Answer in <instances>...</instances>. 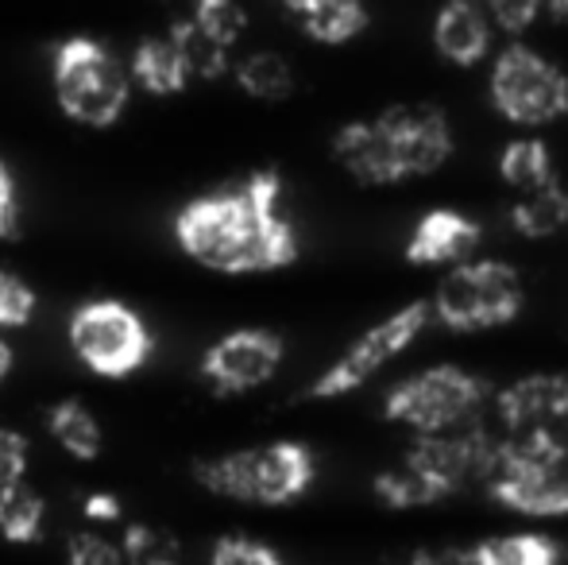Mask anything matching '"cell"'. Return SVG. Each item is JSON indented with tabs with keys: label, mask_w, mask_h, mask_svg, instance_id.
<instances>
[{
	"label": "cell",
	"mask_w": 568,
	"mask_h": 565,
	"mask_svg": "<svg viewBox=\"0 0 568 565\" xmlns=\"http://www.w3.org/2000/svg\"><path fill=\"white\" fill-rule=\"evenodd\" d=\"M190 20H194V28L202 31L205 39H213V43L225 47V51H232V43H236L247 28V12L240 4H232V0H205V4L194 8Z\"/></svg>",
	"instance_id": "obj_28"
},
{
	"label": "cell",
	"mask_w": 568,
	"mask_h": 565,
	"mask_svg": "<svg viewBox=\"0 0 568 565\" xmlns=\"http://www.w3.org/2000/svg\"><path fill=\"white\" fill-rule=\"evenodd\" d=\"M23 473H28V437L20 430L0 426V488L23 484Z\"/></svg>",
	"instance_id": "obj_32"
},
{
	"label": "cell",
	"mask_w": 568,
	"mask_h": 565,
	"mask_svg": "<svg viewBox=\"0 0 568 565\" xmlns=\"http://www.w3.org/2000/svg\"><path fill=\"white\" fill-rule=\"evenodd\" d=\"M487 395V384L479 376L453 364H437L418 376H406L403 384H395L383 403V415L390 423L410 426L414 434H442L460 423H468L479 411Z\"/></svg>",
	"instance_id": "obj_6"
},
{
	"label": "cell",
	"mask_w": 568,
	"mask_h": 565,
	"mask_svg": "<svg viewBox=\"0 0 568 565\" xmlns=\"http://www.w3.org/2000/svg\"><path fill=\"white\" fill-rule=\"evenodd\" d=\"M132 78L148 93H155V98H166V93L186 90V82H190L186 67H182L179 51H174V43H171V39H159V36L140 39V43H135Z\"/></svg>",
	"instance_id": "obj_19"
},
{
	"label": "cell",
	"mask_w": 568,
	"mask_h": 565,
	"mask_svg": "<svg viewBox=\"0 0 568 565\" xmlns=\"http://www.w3.org/2000/svg\"><path fill=\"white\" fill-rule=\"evenodd\" d=\"M495 445L499 437H491L484 426L468 423L442 430V434H418L406 453V465H414L418 473H426L429 481H437L445 492L464 488L468 481H487V468H491Z\"/></svg>",
	"instance_id": "obj_10"
},
{
	"label": "cell",
	"mask_w": 568,
	"mask_h": 565,
	"mask_svg": "<svg viewBox=\"0 0 568 565\" xmlns=\"http://www.w3.org/2000/svg\"><path fill=\"white\" fill-rule=\"evenodd\" d=\"M213 565H283V558L271 546L255 543V538L225 535L213 546Z\"/></svg>",
	"instance_id": "obj_30"
},
{
	"label": "cell",
	"mask_w": 568,
	"mask_h": 565,
	"mask_svg": "<svg viewBox=\"0 0 568 565\" xmlns=\"http://www.w3.org/2000/svg\"><path fill=\"white\" fill-rule=\"evenodd\" d=\"M484 484L518 515H568V445L554 430L503 437Z\"/></svg>",
	"instance_id": "obj_2"
},
{
	"label": "cell",
	"mask_w": 568,
	"mask_h": 565,
	"mask_svg": "<svg viewBox=\"0 0 568 565\" xmlns=\"http://www.w3.org/2000/svg\"><path fill=\"white\" fill-rule=\"evenodd\" d=\"M410 565H464V546H426L414 554Z\"/></svg>",
	"instance_id": "obj_36"
},
{
	"label": "cell",
	"mask_w": 568,
	"mask_h": 565,
	"mask_svg": "<svg viewBox=\"0 0 568 565\" xmlns=\"http://www.w3.org/2000/svg\"><path fill=\"white\" fill-rule=\"evenodd\" d=\"M283 364V337L271 330H232L205 349L202 376L217 395H240L267 384Z\"/></svg>",
	"instance_id": "obj_11"
},
{
	"label": "cell",
	"mask_w": 568,
	"mask_h": 565,
	"mask_svg": "<svg viewBox=\"0 0 568 565\" xmlns=\"http://www.w3.org/2000/svg\"><path fill=\"white\" fill-rule=\"evenodd\" d=\"M484 241V229L471 218L456 210H429L426 218L414 225V236L406 244V260L422 268L434 264H468V256Z\"/></svg>",
	"instance_id": "obj_14"
},
{
	"label": "cell",
	"mask_w": 568,
	"mask_h": 565,
	"mask_svg": "<svg viewBox=\"0 0 568 565\" xmlns=\"http://www.w3.org/2000/svg\"><path fill=\"white\" fill-rule=\"evenodd\" d=\"M70 345L90 372L109 380L132 376L151 356V333L135 310L116 299L85 302L70 314Z\"/></svg>",
	"instance_id": "obj_7"
},
{
	"label": "cell",
	"mask_w": 568,
	"mask_h": 565,
	"mask_svg": "<svg viewBox=\"0 0 568 565\" xmlns=\"http://www.w3.org/2000/svg\"><path fill=\"white\" fill-rule=\"evenodd\" d=\"M31 314H36V291L0 268V333L28 325Z\"/></svg>",
	"instance_id": "obj_29"
},
{
	"label": "cell",
	"mask_w": 568,
	"mask_h": 565,
	"mask_svg": "<svg viewBox=\"0 0 568 565\" xmlns=\"http://www.w3.org/2000/svg\"><path fill=\"white\" fill-rule=\"evenodd\" d=\"M541 12L549 16V20H568V0H557V4H546Z\"/></svg>",
	"instance_id": "obj_38"
},
{
	"label": "cell",
	"mask_w": 568,
	"mask_h": 565,
	"mask_svg": "<svg viewBox=\"0 0 568 565\" xmlns=\"http://www.w3.org/2000/svg\"><path fill=\"white\" fill-rule=\"evenodd\" d=\"M434 43L445 59L456 62V67L479 62L487 54V47H491V23H487L484 8L464 4V0L442 8L434 23Z\"/></svg>",
	"instance_id": "obj_16"
},
{
	"label": "cell",
	"mask_w": 568,
	"mask_h": 565,
	"mask_svg": "<svg viewBox=\"0 0 568 565\" xmlns=\"http://www.w3.org/2000/svg\"><path fill=\"white\" fill-rule=\"evenodd\" d=\"M314 453L302 442H271L236 450L225 457H210L194 465V481L244 504H291L314 484Z\"/></svg>",
	"instance_id": "obj_3"
},
{
	"label": "cell",
	"mask_w": 568,
	"mask_h": 565,
	"mask_svg": "<svg viewBox=\"0 0 568 565\" xmlns=\"http://www.w3.org/2000/svg\"><path fill=\"white\" fill-rule=\"evenodd\" d=\"M561 546L546 535H499L464 546V565H557Z\"/></svg>",
	"instance_id": "obj_18"
},
{
	"label": "cell",
	"mask_w": 568,
	"mask_h": 565,
	"mask_svg": "<svg viewBox=\"0 0 568 565\" xmlns=\"http://www.w3.org/2000/svg\"><path fill=\"white\" fill-rule=\"evenodd\" d=\"M429 322V302H410V306L395 310L390 317H383L379 325H372L367 333H359L348 345V353L337 364L322 372L310 387L314 400H333V395H348L356 392L364 380H372L383 364H390Z\"/></svg>",
	"instance_id": "obj_9"
},
{
	"label": "cell",
	"mask_w": 568,
	"mask_h": 565,
	"mask_svg": "<svg viewBox=\"0 0 568 565\" xmlns=\"http://www.w3.org/2000/svg\"><path fill=\"white\" fill-rule=\"evenodd\" d=\"M510 225L523 236H530V241L561 233L568 225V194L557 182H549V186H541V190H530V194H523L510 205Z\"/></svg>",
	"instance_id": "obj_20"
},
{
	"label": "cell",
	"mask_w": 568,
	"mask_h": 565,
	"mask_svg": "<svg viewBox=\"0 0 568 565\" xmlns=\"http://www.w3.org/2000/svg\"><path fill=\"white\" fill-rule=\"evenodd\" d=\"M43 515L47 504L36 488L28 484H12V488H0V538L16 546H28L43 535Z\"/></svg>",
	"instance_id": "obj_23"
},
{
	"label": "cell",
	"mask_w": 568,
	"mask_h": 565,
	"mask_svg": "<svg viewBox=\"0 0 568 565\" xmlns=\"http://www.w3.org/2000/svg\"><path fill=\"white\" fill-rule=\"evenodd\" d=\"M499 174H503V182H510V186L518 190V194H530V190H541V186H549V182H557L554 155H549L546 143L534 140V137L515 140L503 148Z\"/></svg>",
	"instance_id": "obj_22"
},
{
	"label": "cell",
	"mask_w": 568,
	"mask_h": 565,
	"mask_svg": "<svg viewBox=\"0 0 568 565\" xmlns=\"http://www.w3.org/2000/svg\"><path fill=\"white\" fill-rule=\"evenodd\" d=\"M379 124L395 143L403 179L434 174L453 155L449 121H445V113L437 105H395L387 113H379Z\"/></svg>",
	"instance_id": "obj_12"
},
{
	"label": "cell",
	"mask_w": 568,
	"mask_h": 565,
	"mask_svg": "<svg viewBox=\"0 0 568 565\" xmlns=\"http://www.w3.org/2000/svg\"><path fill=\"white\" fill-rule=\"evenodd\" d=\"M54 98L70 121L109 129L128 105V78L98 39L74 36L54 51Z\"/></svg>",
	"instance_id": "obj_4"
},
{
	"label": "cell",
	"mask_w": 568,
	"mask_h": 565,
	"mask_svg": "<svg viewBox=\"0 0 568 565\" xmlns=\"http://www.w3.org/2000/svg\"><path fill=\"white\" fill-rule=\"evenodd\" d=\"M120 558L128 565H182V546L171 531L132 523V527L124 531V551H120Z\"/></svg>",
	"instance_id": "obj_27"
},
{
	"label": "cell",
	"mask_w": 568,
	"mask_h": 565,
	"mask_svg": "<svg viewBox=\"0 0 568 565\" xmlns=\"http://www.w3.org/2000/svg\"><path fill=\"white\" fill-rule=\"evenodd\" d=\"M82 512H85V519H98V523H116L120 515H124L113 492H93V496H85Z\"/></svg>",
	"instance_id": "obj_35"
},
{
	"label": "cell",
	"mask_w": 568,
	"mask_h": 565,
	"mask_svg": "<svg viewBox=\"0 0 568 565\" xmlns=\"http://www.w3.org/2000/svg\"><path fill=\"white\" fill-rule=\"evenodd\" d=\"M495 411L510 434L549 430L568 418V376L565 372H534V376L515 380L495 395Z\"/></svg>",
	"instance_id": "obj_13"
},
{
	"label": "cell",
	"mask_w": 568,
	"mask_h": 565,
	"mask_svg": "<svg viewBox=\"0 0 568 565\" xmlns=\"http://www.w3.org/2000/svg\"><path fill=\"white\" fill-rule=\"evenodd\" d=\"M375 496H379V504L398 507V512H410V507L437 504V500H445L449 492L403 461V465H395V468H387V473L375 476Z\"/></svg>",
	"instance_id": "obj_25"
},
{
	"label": "cell",
	"mask_w": 568,
	"mask_h": 565,
	"mask_svg": "<svg viewBox=\"0 0 568 565\" xmlns=\"http://www.w3.org/2000/svg\"><path fill=\"white\" fill-rule=\"evenodd\" d=\"M286 12L317 43H348L367 28V8L352 4V0H294L286 4Z\"/></svg>",
	"instance_id": "obj_17"
},
{
	"label": "cell",
	"mask_w": 568,
	"mask_h": 565,
	"mask_svg": "<svg viewBox=\"0 0 568 565\" xmlns=\"http://www.w3.org/2000/svg\"><path fill=\"white\" fill-rule=\"evenodd\" d=\"M16 233H20V202H16L12 174L0 163V241H12Z\"/></svg>",
	"instance_id": "obj_34"
},
{
	"label": "cell",
	"mask_w": 568,
	"mask_h": 565,
	"mask_svg": "<svg viewBox=\"0 0 568 565\" xmlns=\"http://www.w3.org/2000/svg\"><path fill=\"white\" fill-rule=\"evenodd\" d=\"M491 101L515 124H546L568 113V78L538 51L515 43L491 70Z\"/></svg>",
	"instance_id": "obj_8"
},
{
	"label": "cell",
	"mask_w": 568,
	"mask_h": 565,
	"mask_svg": "<svg viewBox=\"0 0 568 565\" xmlns=\"http://www.w3.org/2000/svg\"><path fill=\"white\" fill-rule=\"evenodd\" d=\"M67 562L70 565H124L120 551L98 531H74L67 538Z\"/></svg>",
	"instance_id": "obj_31"
},
{
	"label": "cell",
	"mask_w": 568,
	"mask_h": 565,
	"mask_svg": "<svg viewBox=\"0 0 568 565\" xmlns=\"http://www.w3.org/2000/svg\"><path fill=\"white\" fill-rule=\"evenodd\" d=\"M283 182L275 171H255L240 186L202 194L174 218L186 256L217 272H275L298 260V233L278 213Z\"/></svg>",
	"instance_id": "obj_1"
},
{
	"label": "cell",
	"mask_w": 568,
	"mask_h": 565,
	"mask_svg": "<svg viewBox=\"0 0 568 565\" xmlns=\"http://www.w3.org/2000/svg\"><path fill=\"white\" fill-rule=\"evenodd\" d=\"M179 51L182 67H186L190 78H221L229 74V51L217 47L213 39H205L202 31L194 28V20H179L166 36Z\"/></svg>",
	"instance_id": "obj_26"
},
{
	"label": "cell",
	"mask_w": 568,
	"mask_h": 565,
	"mask_svg": "<svg viewBox=\"0 0 568 565\" xmlns=\"http://www.w3.org/2000/svg\"><path fill=\"white\" fill-rule=\"evenodd\" d=\"M487 23L499 31H510V36H518V31H526L534 20L541 16V4H530V0H518V4H510V0H495V4L484 8Z\"/></svg>",
	"instance_id": "obj_33"
},
{
	"label": "cell",
	"mask_w": 568,
	"mask_h": 565,
	"mask_svg": "<svg viewBox=\"0 0 568 565\" xmlns=\"http://www.w3.org/2000/svg\"><path fill=\"white\" fill-rule=\"evenodd\" d=\"M236 82L247 98L260 101H283L294 90V70L283 54L275 51H255L236 62Z\"/></svg>",
	"instance_id": "obj_24"
},
{
	"label": "cell",
	"mask_w": 568,
	"mask_h": 565,
	"mask_svg": "<svg viewBox=\"0 0 568 565\" xmlns=\"http://www.w3.org/2000/svg\"><path fill=\"white\" fill-rule=\"evenodd\" d=\"M8 372H12V345H8L4 333H0V384H4Z\"/></svg>",
	"instance_id": "obj_37"
},
{
	"label": "cell",
	"mask_w": 568,
	"mask_h": 565,
	"mask_svg": "<svg viewBox=\"0 0 568 565\" xmlns=\"http://www.w3.org/2000/svg\"><path fill=\"white\" fill-rule=\"evenodd\" d=\"M47 430H51L54 442L78 461H93L101 453V445H105L98 418H93L78 400L54 403V407L47 411Z\"/></svg>",
	"instance_id": "obj_21"
},
{
	"label": "cell",
	"mask_w": 568,
	"mask_h": 565,
	"mask_svg": "<svg viewBox=\"0 0 568 565\" xmlns=\"http://www.w3.org/2000/svg\"><path fill=\"white\" fill-rule=\"evenodd\" d=\"M523 280L503 260H468L453 268L434 291L429 314L442 325L460 333L471 330H495L523 314Z\"/></svg>",
	"instance_id": "obj_5"
},
{
	"label": "cell",
	"mask_w": 568,
	"mask_h": 565,
	"mask_svg": "<svg viewBox=\"0 0 568 565\" xmlns=\"http://www.w3.org/2000/svg\"><path fill=\"white\" fill-rule=\"evenodd\" d=\"M333 151H337L341 167L359 182H372V186H387V182H403V163H398V151L390 143L387 129L375 121H352L333 137Z\"/></svg>",
	"instance_id": "obj_15"
}]
</instances>
